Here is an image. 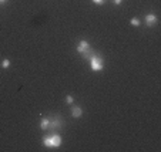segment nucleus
I'll list each match as a JSON object with an SVG mask.
<instances>
[{
	"instance_id": "8",
	"label": "nucleus",
	"mask_w": 161,
	"mask_h": 152,
	"mask_svg": "<svg viewBox=\"0 0 161 152\" xmlns=\"http://www.w3.org/2000/svg\"><path fill=\"white\" fill-rule=\"evenodd\" d=\"M130 24H131L133 27H138L141 23H140V19H137V17H133V19L130 20Z\"/></svg>"
},
{
	"instance_id": "14",
	"label": "nucleus",
	"mask_w": 161,
	"mask_h": 152,
	"mask_svg": "<svg viewBox=\"0 0 161 152\" xmlns=\"http://www.w3.org/2000/svg\"><path fill=\"white\" fill-rule=\"evenodd\" d=\"M6 1H7V0H0V4H4Z\"/></svg>"
},
{
	"instance_id": "12",
	"label": "nucleus",
	"mask_w": 161,
	"mask_h": 152,
	"mask_svg": "<svg viewBox=\"0 0 161 152\" xmlns=\"http://www.w3.org/2000/svg\"><path fill=\"white\" fill-rule=\"evenodd\" d=\"M91 1H93L94 4H103V3H104L105 0H91Z\"/></svg>"
},
{
	"instance_id": "3",
	"label": "nucleus",
	"mask_w": 161,
	"mask_h": 152,
	"mask_svg": "<svg viewBox=\"0 0 161 152\" xmlns=\"http://www.w3.org/2000/svg\"><path fill=\"white\" fill-rule=\"evenodd\" d=\"M87 50H90V43L87 40H81L80 43L77 44V53L83 54V53H86Z\"/></svg>"
},
{
	"instance_id": "6",
	"label": "nucleus",
	"mask_w": 161,
	"mask_h": 152,
	"mask_svg": "<svg viewBox=\"0 0 161 152\" xmlns=\"http://www.w3.org/2000/svg\"><path fill=\"white\" fill-rule=\"evenodd\" d=\"M71 115L74 117V118H80L81 115H83V108H81V107H73Z\"/></svg>"
},
{
	"instance_id": "10",
	"label": "nucleus",
	"mask_w": 161,
	"mask_h": 152,
	"mask_svg": "<svg viewBox=\"0 0 161 152\" xmlns=\"http://www.w3.org/2000/svg\"><path fill=\"white\" fill-rule=\"evenodd\" d=\"M1 65H3V68H9L10 67V60H3V63H1Z\"/></svg>"
},
{
	"instance_id": "13",
	"label": "nucleus",
	"mask_w": 161,
	"mask_h": 152,
	"mask_svg": "<svg viewBox=\"0 0 161 152\" xmlns=\"http://www.w3.org/2000/svg\"><path fill=\"white\" fill-rule=\"evenodd\" d=\"M113 3L116 4V6H118V4H121V3H123V0H113Z\"/></svg>"
},
{
	"instance_id": "1",
	"label": "nucleus",
	"mask_w": 161,
	"mask_h": 152,
	"mask_svg": "<svg viewBox=\"0 0 161 152\" xmlns=\"http://www.w3.org/2000/svg\"><path fill=\"white\" fill-rule=\"evenodd\" d=\"M41 142L43 145L46 146V148H58L61 142H63V139H61V136L57 135V134H53V135H44L43 136V139H41Z\"/></svg>"
},
{
	"instance_id": "7",
	"label": "nucleus",
	"mask_w": 161,
	"mask_h": 152,
	"mask_svg": "<svg viewBox=\"0 0 161 152\" xmlns=\"http://www.w3.org/2000/svg\"><path fill=\"white\" fill-rule=\"evenodd\" d=\"M48 125H50V120H48V118H43V120L40 121V128L43 129V131L48 129Z\"/></svg>"
},
{
	"instance_id": "9",
	"label": "nucleus",
	"mask_w": 161,
	"mask_h": 152,
	"mask_svg": "<svg viewBox=\"0 0 161 152\" xmlns=\"http://www.w3.org/2000/svg\"><path fill=\"white\" fill-rule=\"evenodd\" d=\"M93 54H94V53H93L91 48H90V50H87L86 53H83V58H84V60H90V58L93 57Z\"/></svg>"
},
{
	"instance_id": "2",
	"label": "nucleus",
	"mask_w": 161,
	"mask_h": 152,
	"mask_svg": "<svg viewBox=\"0 0 161 152\" xmlns=\"http://www.w3.org/2000/svg\"><path fill=\"white\" fill-rule=\"evenodd\" d=\"M90 67H91V70L94 72L103 71V70H104V60L100 56L93 54V57L90 58Z\"/></svg>"
},
{
	"instance_id": "4",
	"label": "nucleus",
	"mask_w": 161,
	"mask_h": 152,
	"mask_svg": "<svg viewBox=\"0 0 161 152\" xmlns=\"http://www.w3.org/2000/svg\"><path fill=\"white\" fill-rule=\"evenodd\" d=\"M50 120V125H48V129H56V128H60L61 125V121L60 118H57V117H53V118H48Z\"/></svg>"
},
{
	"instance_id": "5",
	"label": "nucleus",
	"mask_w": 161,
	"mask_h": 152,
	"mask_svg": "<svg viewBox=\"0 0 161 152\" xmlns=\"http://www.w3.org/2000/svg\"><path fill=\"white\" fill-rule=\"evenodd\" d=\"M157 22H158V19H157V16L153 14V13H150V14L145 16V24H147L148 27H150V26H154Z\"/></svg>"
},
{
	"instance_id": "11",
	"label": "nucleus",
	"mask_w": 161,
	"mask_h": 152,
	"mask_svg": "<svg viewBox=\"0 0 161 152\" xmlns=\"http://www.w3.org/2000/svg\"><path fill=\"white\" fill-rule=\"evenodd\" d=\"M73 101H74V98H73L71 95H67V97H66V103H67L69 105H71Z\"/></svg>"
}]
</instances>
